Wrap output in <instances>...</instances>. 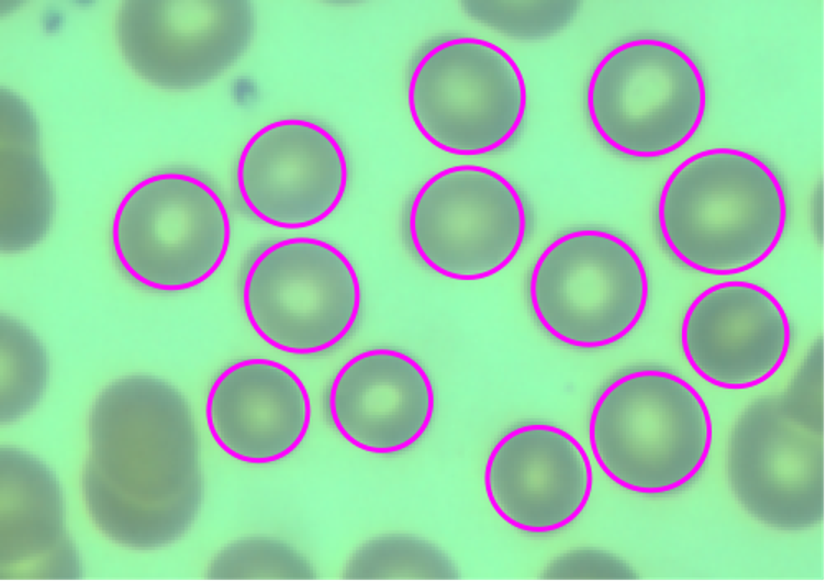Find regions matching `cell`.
Segmentation results:
<instances>
[{
    "label": "cell",
    "mask_w": 827,
    "mask_h": 583,
    "mask_svg": "<svg viewBox=\"0 0 827 583\" xmlns=\"http://www.w3.org/2000/svg\"><path fill=\"white\" fill-rule=\"evenodd\" d=\"M88 441L81 493L100 532L135 550L186 534L203 477L192 412L174 385L148 374L111 382L92 405Z\"/></svg>",
    "instance_id": "1"
},
{
    "label": "cell",
    "mask_w": 827,
    "mask_h": 583,
    "mask_svg": "<svg viewBox=\"0 0 827 583\" xmlns=\"http://www.w3.org/2000/svg\"><path fill=\"white\" fill-rule=\"evenodd\" d=\"M589 441L599 468L614 483L638 494H663L689 483L704 467L712 417L685 379L666 370H635L597 396Z\"/></svg>",
    "instance_id": "3"
},
{
    "label": "cell",
    "mask_w": 827,
    "mask_h": 583,
    "mask_svg": "<svg viewBox=\"0 0 827 583\" xmlns=\"http://www.w3.org/2000/svg\"><path fill=\"white\" fill-rule=\"evenodd\" d=\"M115 258L134 281L181 292L211 278L231 242L228 211L200 177L163 170L141 179L119 202L111 226Z\"/></svg>",
    "instance_id": "5"
},
{
    "label": "cell",
    "mask_w": 827,
    "mask_h": 583,
    "mask_svg": "<svg viewBox=\"0 0 827 583\" xmlns=\"http://www.w3.org/2000/svg\"><path fill=\"white\" fill-rule=\"evenodd\" d=\"M661 238L686 267L712 276L761 265L783 237L787 202L773 169L756 155L713 147L683 159L657 205Z\"/></svg>",
    "instance_id": "2"
},
{
    "label": "cell",
    "mask_w": 827,
    "mask_h": 583,
    "mask_svg": "<svg viewBox=\"0 0 827 583\" xmlns=\"http://www.w3.org/2000/svg\"><path fill=\"white\" fill-rule=\"evenodd\" d=\"M547 573L551 579H629L633 571L608 554L579 551L561 557Z\"/></svg>",
    "instance_id": "23"
},
{
    "label": "cell",
    "mask_w": 827,
    "mask_h": 583,
    "mask_svg": "<svg viewBox=\"0 0 827 583\" xmlns=\"http://www.w3.org/2000/svg\"><path fill=\"white\" fill-rule=\"evenodd\" d=\"M792 404L747 408L728 440L727 475L744 509L779 530H805L824 519L825 433Z\"/></svg>",
    "instance_id": "10"
},
{
    "label": "cell",
    "mask_w": 827,
    "mask_h": 583,
    "mask_svg": "<svg viewBox=\"0 0 827 583\" xmlns=\"http://www.w3.org/2000/svg\"><path fill=\"white\" fill-rule=\"evenodd\" d=\"M243 306L255 333L287 354L313 355L340 343L361 307V285L348 257L312 237L278 240L250 264Z\"/></svg>",
    "instance_id": "8"
},
{
    "label": "cell",
    "mask_w": 827,
    "mask_h": 583,
    "mask_svg": "<svg viewBox=\"0 0 827 583\" xmlns=\"http://www.w3.org/2000/svg\"><path fill=\"white\" fill-rule=\"evenodd\" d=\"M210 580H314L308 559L283 540L255 536L233 541L208 569Z\"/></svg>",
    "instance_id": "21"
},
{
    "label": "cell",
    "mask_w": 827,
    "mask_h": 583,
    "mask_svg": "<svg viewBox=\"0 0 827 583\" xmlns=\"http://www.w3.org/2000/svg\"><path fill=\"white\" fill-rule=\"evenodd\" d=\"M327 405L346 441L370 453L389 455L422 438L434 416L435 393L416 359L379 347L356 354L340 367Z\"/></svg>",
    "instance_id": "15"
},
{
    "label": "cell",
    "mask_w": 827,
    "mask_h": 583,
    "mask_svg": "<svg viewBox=\"0 0 827 583\" xmlns=\"http://www.w3.org/2000/svg\"><path fill=\"white\" fill-rule=\"evenodd\" d=\"M456 578L450 560L434 545L407 535L367 540L347 561L345 580H449Z\"/></svg>",
    "instance_id": "19"
},
{
    "label": "cell",
    "mask_w": 827,
    "mask_h": 583,
    "mask_svg": "<svg viewBox=\"0 0 827 583\" xmlns=\"http://www.w3.org/2000/svg\"><path fill=\"white\" fill-rule=\"evenodd\" d=\"M1 423L26 414L42 397L49 372L43 344L23 323L1 315Z\"/></svg>",
    "instance_id": "20"
},
{
    "label": "cell",
    "mask_w": 827,
    "mask_h": 583,
    "mask_svg": "<svg viewBox=\"0 0 827 583\" xmlns=\"http://www.w3.org/2000/svg\"><path fill=\"white\" fill-rule=\"evenodd\" d=\"M593 486L589 455L555 425H521L503 435L484 467V490L494 512L512 527L545 534L571 524Z\"/></svg>",
    "instance_id": "14"
},
{
    "label": "cell",
    "mask_w": 827,
    "mask_h": 583,
    "mask_svg": "<svg viewBox=\"0 0 827 583\" xmlns=\"http://www.w3.org/2000/svg\"><path fill=\"white\" fill-rule=\"evenodd\" d=\"M469 14L510 36L537 38L560 30L571 3L563 1H465Z\"/></svg>",
    "instance_id": "22"
},
{
    "label": "cell",
    "mask_w": 827,
    "mask_h": 583,
    "mask_svg": "<svg viewBox=\"0 0 827 583\" xmlns=\"http://www.w3.org/2000/svg\"><path fill=\"white\" fill-rule=\"evenodd\" d=\"M205 419L224 452L243 462L267 464L301 445L310 428L311 401L303 381L289 367L248 358L214 379Z\"/></svg>",
    "instance_id": "16"
},
{
    "label": "cell",
    "mask_w": 827,
    "mask_h": 583,
    "mask_svg": "<svg viewBox=\"0 0 827 583\" xmlns=\"http://www.w3.org/2000/svg\"><path fill=\"white\" fill-rule=\"evenodd\" d=\"M407 229L420 259L458 281L499 273L518 254L527 213L518 190L500 172L462 164L431 176L411 202Z\"/></svg>",
    "instance_id": "9"
},
{
    "label": "cell",
    "mask_w": 827,
    "mask_h": 583,
    "mask_svg": "<svg viewBox=\"0 0 827 583\" xmlns=\"http://www.w3.org/2000/svg\"><path fill=\"white\" fill-rule=\"evenodd\" d=\"M407 105L420 133L438 149L476 156L494 152L519 130L527 87L513 57L493 42L451 37L415 64Z\"/></svg>",
    "instance_id": "7"
},
{
    "label": "cell",
    "mask_w": 827,
    "mask_h": 583,
    "mask_svg": "<svg viewBox=\"0 0 827 583\" xmlns=\"http://www.w3.org/2000/svg\"><path fill=\"white\" fill-rule=\"evenodd\" d=\"M680 343L686 362L704 381L719 389H752L783 366L792 328L769 290L728 280L707 287L691 301Z\"/></svg>",
    "instance_id": "13"
},
{
    "label": "cell",
    "mask_w": 827,
    "mask_h": 583,
    "mask_svg": "<svg viewBox=\"0 0 827 583\" xmlns=\"http://www.w3.org/2000/svg\"><path fill=\"white\" fill-rule=\"evenodd\" d=\"M649 278L635 248L603 229H575L552 240L528 280L532 310L557 340L600 348L627 336L642 318Z\"/></svg>",
    "instance_id": "6"
},
{
    "label": "cell",
    "mask_w": 827,
    "mask_h": 583,
    "mask_svg": "<svg viewBox=\"0 0 827 583\" xmlns=\"http://www.w3.org/2000/svg\"><path fill=\"white\" fill-rule=\"evenodd\" d=\"M707 104L705 80L682 48L656 37L628 40L595 65L586 111L597 135L616 152L658 158L685 145Z\"/></svg>",
    "instance_id": "4"
},
{
    "label": "cell",
    "mask_w": 827,
    "mask_h": 583,
    "mask_svg": "<svg viewBox=\"0 0 827 583\" xmlns=\"http://www.w3.org/2000/svg\"><path fill=\"white\" fill-rule=\"evenodd\" d=\"M256 27L249 1H124L116 37L130 67L167 90L210 82L247 51Z\"/></svg>",
    "instance_id": "11"
},
{
    "label": "cell",
    "mask_w": 827,
    "mask_h": 583,
    "mask_svg": "<svg viewBox=\"0 0 827 583\" xmlns=\"http://www.w3.org/2000/svg\"><path fill=\"white\" fill-rule=\"evenodd\" d=\"M235 178L242 201L257 218L300 229L337 209L348 184V164L340 143L324 126L283 117L247 139Z\"/></svg>",
    "instance_id": "12"
},
{
    "label": "cell",
    "mask_w": 827,
    "mask_h": 583,
    "mask_svg": "<svg viewBox=\"0 0 827 583\" xmlns=\"http://www.w3.org/2000/svg\"><path fill=\"white\" fill-rule=\"evenodd\" d=\"M1 104V250L15 253L45 236L55 197L40 157L37 122L12 93L3 91Z\"/></svg>",
    "instance_id": "18"
},
{
    "label": "cell",
    "mask_w": 827,
    "mask_h": 583,
    "mask_svg": "<svg viewBox=\"0 0 827 583\" xmlns=\"http://www.w3.org/2000/svg\"><path fill=\"white\" fill-rule=\"evenodd\" d=\"M1 578L74 580L78 552L66 534L60 485L41 460L1 449Z\"/></svg>",
    "instance_id": "17"
}]
</instances>
